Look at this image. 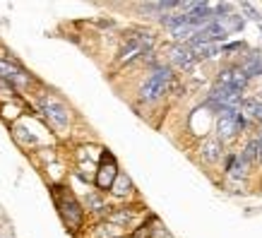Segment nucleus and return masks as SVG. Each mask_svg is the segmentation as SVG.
Masks as SVG:
<instances>
[{"label": "nucleus", "instance_id": "obj_1", "mask_svg": "<svg viewBox=\"0 0 262 238\" xmlns=\"http://www.w3.org/2000/svg\"><path fill=\"white\" fill-rule=\"evenodd\" d=\"M171 79H173V75H171V68L157 65V68L151 70L149 77L144 79V84L140 87V101H144V103L159 101L161 96L168 92V84H171Z\"/></svg>", "mask_w": 262, "mask_h": 238}, {"label": "nucleus", "instance_id": "obj_2", "mask_svg": "<svg viewBox=\"0 0 262 238\" xmlns=\"http://www.w3.org/2000/svg\"><path fill=\"white\" fill-rule=\"evenodd\" d=\"M39 109L48 118V123L53 127H58V130H65L70 125V111H68V106L63 101H58L56 96H41Z\"/></svg>", "mask_w": 262, "mask_h": 238}, {"label": "nucleus", "instance_id": "obj_3", "mask_svg": "<svg viewBox=\"0 0 262 238\" xmlns=\"http://www.w3.org/2000/svg\"><path fill=\"white\" fill-rule=\"evenodd\" d=\"M58 209H60V217H63V222L68 224V229L77 231L82 226V222H84V209H82V205L72 198L70 192H65L63 198L58 200Z\"/></svg>", "mask_w": 262, "mask_h": 238}, {"label": "nucleus", "instance_id": "obj_4", "mask_svg": "<svg viewBox=\"0 0 262 238\" xmlns=\"http://www.w3.org/2000/svg\"><path fill=\"white\" fill-rule=\"evenodd\" d=\"M116 176H118V164H116V159H113L111 154H103V161L99 164V174H96V185H99L101 190H108L111 183L116 181Z\"/></svg>", "mask_w": 262, "mask_h": 238}, {"label": "nucleus", "instance_id": "obj_5", "mask_svg": "<svg viewBox=\"0 0 262 238\" xmlns=\"http://www.w3.org/2000/svg\"><path fill=\"white\" fill-rule=\"evenodd\" d=\"M236 135H238V125H236V118H233V111H222L219 120H216V140L224 144L231 142Z\"/></svg>", "mask_w": 262, "mask_h": 238}, {"label": "nucleus", "instance_id": "obj_6", "mask_svg": "<svg viewBox=\"0 0 262 238\" xmlns=\"http://www.w3.org/2000/svg\"><path fill=\"white\" fill-rule=\"evenodd\" d=\"M171 63H173L178 70H192L195 58H192L188 46H173L171 48Z\"/></svg>", "mask_w": 262, "mask_h": 238}, {"label": "nucleus", "instance_id": "obj_7", "mask_svg": "<svg viewBox=\"0 0 262 238\" xmlns=\"http://www.w3.org/2000/svg\"><path fill=\"white\" fill-rule=\"evenodd\" d=\"M190 53L195 60H207V58H214L222 53V46L219 44H190Z\"/></svg>", "mask_w": 262, "mask_h": 238}, {"label": "nucleus", "instance_id": "obj_8", "mask_svg": "<svg viewBox=\"0 0 262 238\" xmlns=\"http://www.w3.org/2000/svg\"><path fill=\"white\" fill-rule=\"evenodd\" d=\"M108 190H111L116 198H127V195L133 192V181H130V176H125V174H120L118 171V176H116V181L111 183Z\"/></svg>", "mask_w": 262, "mask_h": 238}, {"label": "nucleus", "instance_id": "obj_9", "mask_svg": "<svg viewBox=\"0 0 262 238\" xmlns=\"http://www.w3.org/2000/svg\"><path fill=\"white\" fill-rule=\"evenodd\" d=\"M0 77L8 79V82H24L27 75H24L15 63H10V60H0Z\"/></svg>", "mask_w": 262, "mask_h": 238}, {"label": "nucleus", "instance_id": "obj_10", "mask_svg": "<svg viewBox=\"0 0 262 238\" xmlns=\"http://www.w3.org/2000/svg\"><path fill=\"white\" fill-rule=\"evenodd\" d=\"M202 159H205L207 164H216L222 159V142L219 140H207L202 144Z\"/></svg>", "mask_w": 262, "mask_h": 238}, {"label": "nucleus", "instance_id": "obj_11", "mask_svg": "<svg viewBox=\"0 0 262 238\" xmlns=\"http://www.w3.org/2000/svg\"><path fill=\"white\" fill-rule=\"evenodd\" d=\"M87 209H89V212H94V214H101V217H106L108 212H111V207L103 202V198L99 195V192L87 195Z\"/></svg>", "mask_w": 262, "mask_h": 238}, {"label": "nucleus", "instance_id": "obj_12", "mask_svg": "<svg viewBox=\"0 0 262 238\" xmlns=\"http://www.w3.org/2000/svg\"><path fill=\"white\" fill-rule=\"evenodd\" d=\"M246 161H262V142L255 137V140H250V144L246 147Z\"/></svg>", "mask_w": 262, "mask_h": 238}, {"label": "nucleus", "instance_id": "obj_13", "mask_svg": "<svg viewBox=\"0 0 262 238\" xmlns=\"http://www.w3.org/2000/svg\"><path fill=\"white\" fill-rule=\"evenodd\" d=\"M246 168H248L246 157H236V166H231L229 171H231L233 176H243V174H246Z\"/></svg>", "mask_w": 262, "mask_h": 238}]
</instances>
